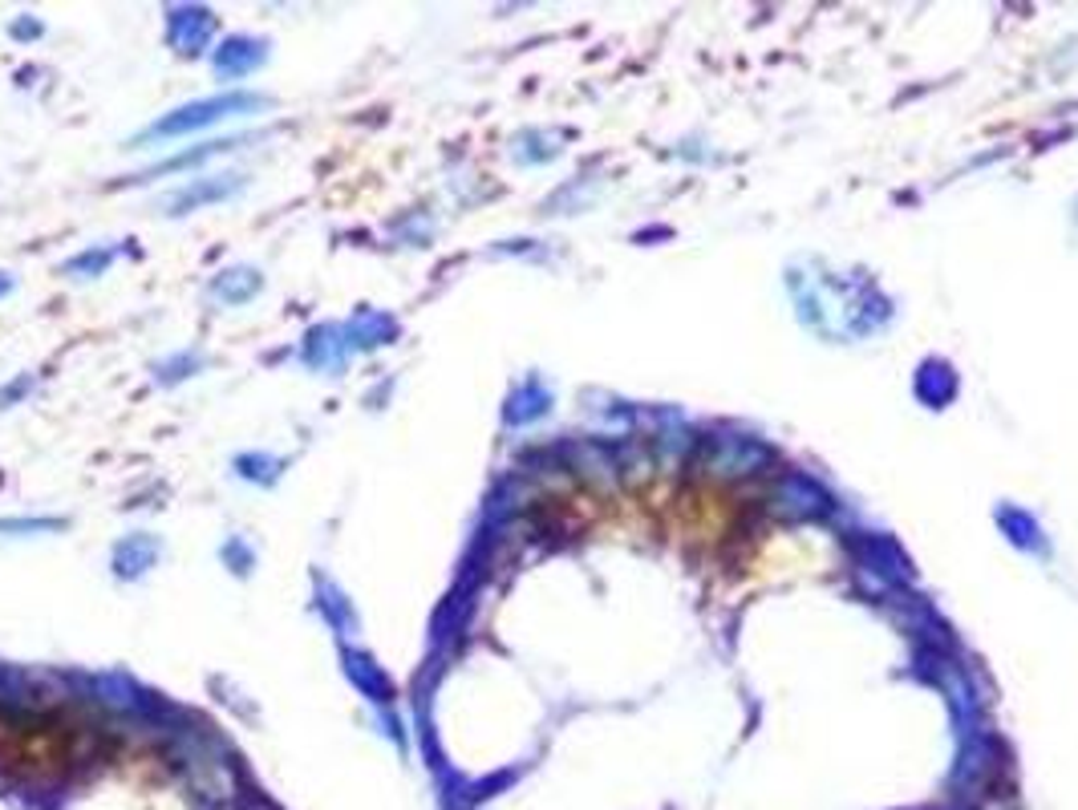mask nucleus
Listing matches in <instances>:
<instances>
[{
    "mask_svg": "<svg viewBox=\"0 0 1078 810\" xmlns=\"http://www.w3.org/2000/svg\"><path fill=\"white\" fill-rule=\"evenodd\" d=\"M264 106H268V98H260V93L231 90V93H219V98H203V102L179 106L175 114H167L163 123H154L142 138H179V134H191V130H203V126L219 123V118L247 114V110H264Z\"/></svg>",
    "mask_w": 1078,
    "mask_h": 810,
    "instance_id": "1",
    "label": "nucleus"
},
{
    "mask_svg": "<svg viewBox=\"0 0 1078 810\" xmlns=\"http://www.w3.org/2000/svg\"><path fill=\"white\" fill-rule=\"evenodd\" d=\"M240 191V179H231V183H223V179H195L191 187H183L175 200H170V211L175 215H183V211H200L203 203H216V200H228V195H235Z\"/></svg>",
    "mask_w": 1078,
    "mask_h": 810,
    "instance_id": "2",
    "label": "nucleus"
},
{
    "mask_svg": "<svg viewBox=\"0 0 1078 810\" xmlns=\"http://www.w3.org/2000/svg\"><path fill=\"white\" fill-rule=\"evenodd\" d=\"M260 46L256 41H244V37H235V41H228V46L219 49V57H216V69L223 77H235V74H247L252 65H260Z\"/></svg>",
    "mask_w": 1078,
    "mask_h": 810,
    "instance_id": "3",
    "label": "nucleus"
},
{
    "mask_svg": "<svg viewBox=\"0 0 1078 810\" xmlns=\"http://www.w3.org/2000/svg\"><path fill=\"white\" fill-rule=\"evenodd\" d=\"M126 560L134 564V567H130V576H139L142 567L154 560V543H151V539H130V543L118 551V564H126Z\"/></svg>",
    "mask_w": 1078,
    "mask_h": 810,
    "instance_id": "4",
    "label": "nucleus"
}]
</instances>
